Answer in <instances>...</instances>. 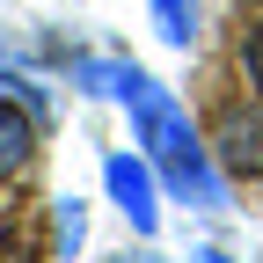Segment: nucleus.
Here are the masks:
<instances>
[{
    "label": "nucleus",
    "instance_id": "nucleus-9",
    "mask_svg": "<svg viewBox=\"0 0 263 263\" xmlns=\"http://www.w3.org/2000/svg\"><path fill=\"white\" fill-rule=\"evenodd\" d=\"M190 263H227V256H219V249H197V256H190Z\"/></svg>",
    "mask_w": 263,
    "mask_h": 263
},
{
    "label": "nucleus",
    "instance_id": "nucleus-8",
    "mask_svg": "<svg viewBox=\"0 0 263 263\" xmlns=\"http://www.w3.org/2000/svg\"><path fill=\"white\" fill-rule=\"evenodd\" d=\"M241 73L263 88V22H249V37H241Z\"/></svg>",
    "mask_w": 263,
    "mask_h": 263
},
{
    "label": "nucleus",
    "instance_id": "nucleus-4",
    "mask_svg": "<svg viewBox=\"0 0 263 263\" xmlns=\"http://www.w3.org/2000/svg\"><path fill=\"white\" fill-rule=\"evenodd\" d=\"M29 154H37V117H22L15 103H0V183L22 176Z\"/></svg>",
    "mask_w": 263,
    "mask_h": 263
},
{
    "label": "nucleus",
    "instance_id": "nucleus-7",
    "mask_svg": "<svg viewBox=\"0 0 263 263\" xmlns=\"http://www.w3.org/2000/svg\"><path fill=\"white\" fill-rule=\"evenodd\" d=\"M0 263H44V241L37 234H0Z\"/></svg>",
    "mask_w": 263,
    "mask_h": 263
},
{
    "label": "nucleus",
    "instance_id": "nucleus-6",
    "mask_svg": "<svg viewBox=\"0 0 263 263\" xmlns=\"http://www.w3.org/2000/svg\"><path fill=\"white\" fill-rule=\"evenodd\" d=\"M51 234H59V256H73V249H81V234H88L81 197H59V205H51Z\"/></svg>",
    "mask_w": 263,
    "mask_h": 263
},
{
    "label": "nucleus",
    "instance_id": "nucleus-5",
    "mask_svg": "<svg viewBox=\"0 0 263 263\" xmlns=\"http://www.w3.org/2000/svg\"><path fill=\"white\" fill-rule=\"evenodd\" d=\"M146 8H154V22H161L168 44H190L197 37V8H190V0H146Z\"/></svg>",
    "mask_w": 263,
    "mask_h": 263
},
{
    "label": "nucleus",
    "instance_id": "nucleus-2",
    "mask_svg": "<svg viewBox=\"0 0 263 263\" xmlns=\"http://www.w3.org/2000/svg\"><path fill=\"white\" fill-rule=\"evenodd\" d=\"M103 183H110V197H117V212L139 227V234H154L161 205H154V176L139 168V161H132V154H110V161H103Z\"/></svg>",
    "mask_w": 263,
    "mask_h": 263
},
{
    "label": "nucleus",
    "instance_id": "nucleus-3",
    "mask_svg": "<svg viewBox=\"0 0 263 263\" xmlns=\"http://www.w3.org/2000/svg\"><path fill=\"white\" fill-rule=\"evenodd\" d=\"M212 146H219V161L234 176H263V110H227L219 117V132H212Z\"/></svg>",
    "mask_w": 263,
    "mask_h": 263
},
{
    "label": "nucleus",
    "instance_id": "nucleus-1",
    "mask_svg": "<svg viewBox=\"0 0 263 263\" xmlns=\"http://www.w3.org/2000/svg\"><path fill=\"white\" fill-rule=\"evenodd\" d=\"M132 117H139V139H146V154L161 161V176H168V190L176 197H190V205H219V176L205 168V154H197V139H190V117L161 95L154 81H139L132 88Z\"/></svg>",
    "mask_w": 263,
    "mask_h": 263
}]
</instances>
